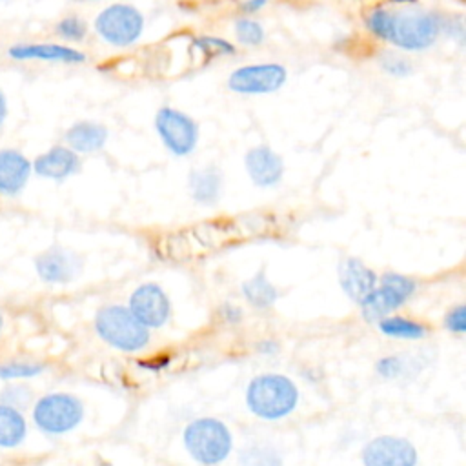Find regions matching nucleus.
I'll return each instance as SVG.
<instances>
[{
  "label": "nucleus",
  "mask_w": 466,
  "mask_h": 466,
  "mask_svg": "<svg viewBox=\"0 0 466 466\" xmlns=\"http://www.w3.org/2000/svg\"><path fill=\"white\" fill-rule=\"evenodd\" d=\"M366 24L370 31L397 47L417 51L430 47L439 35V20L433 13L422 9H373Z\"/></svg>",
  "instance_id": "nucleus-1"
},
{
  "label": "nucleus",
  "mask_w": 466,
  "mask_h": 466,
  "mask_svg": "<svg viewBox=\"0 0 466 466\" xmlns=\"http://www.w3.org/2000/svg\"><path fill=\"white\" fill-rule=\"evenodd\" d=\"M299 391L295 384L277 373H266L255 377L246 391L248 408L262 419H282L297 406Z\"/></svg>",
  "instance_id": "nucleus-2"
},
{
  "label": "nucleus",
  "mask_w": 466,
  "mask_h": 466,
  "mask_svg": "<svg viewBox=\"0 0 466 466\" xmlns=\"http://www.w3.org/2000/svg\"><path fill=\"white\" fill-rule=\"evenodd\" d=\"M184 444L197 462L211 466L222 462L229 455L231 433L224 422L211 417H202L186 426Z\"/></svg>",
  "instance_id": "nucleus-3"
},
{
  "label": "nucleus",
  "mask_w": 466,
  "mask_h": 466,
  "mask_svg": "<svg viewBox=\"0 0 466 466\" xmlns=\"http://www.w3.org/2000/svg\"><path fill=\"white\" fill-rule=\"evenodd\" d=\"M96 333L111 346L124 351H137L149 340L147 328L126 306H106L95 319Z\"/></svg>",
  "instance_id": "nucleus-4"
},
{
  "label": "nucleus",
  "mask_w": 466,
  "mask_h": 466,
  "mask_svg": "<svg viewBox=\"0 0 466 466\" xmlns=\"http://www.w3.org/2000/svg\"><path fill=\"white\" fill-rule=\"evenodd\" d=\"M82 415L80 400L67 393L42 397L33 411L36 426L46 433H66L82 420Z\"/></svg>",
  "instance_id": "nucleus-5"
},
{
  "label": "nucleus",
  "mask_w": 466,
  "mask_h": 466,
  "mask_svg": "<svg viewBox=\"0 0 466 466\" xmlns=\"http://www.w3.org/2000/svg\"><path fill=\"white\" fill-rule=\"evenodd\" d=\"M95 29L100 38L113 46H129L140 36L144 18L133 5L113 4L98 13Z\"/></svg>",
  "instance_id": "nucleus-6"
},
{
  "label": "nucleus",
  "mask_w": 466,
  "mask_h": 466,
  "mask_svg": "<svg viewBox=\"0 0 466 466\" xmlns=\"http://www.w3.org/2000/svg\"><path fill=\"white\" fill-rule=\"evenodd\" d=\"M415 291V280L399 275V273H384L380 277V286L375 288L362 302V315L368 320H380L390 311L402 306Z\"/></svg>",
  "instance_id": "nucleus-7"
},
{
  "label": "nucleus",
  "mask_w": 466,
  "mask_h": 466,
  "mask_svg": "<svg viewBox=\"0 0 466 466\" xmlns=\"http://www.w3.org/2000/svg\"><path fill=\"white\" fill-rule=\"evenodd\" d=\"M155 129L164 146L177 157L189 155L198 140V127L195 120L175 107L158 109L155 115Z\"/></svg>",
  "instance_id": "nucleus-8"
},
{
  "label": "nucleus",
  "mask_w": 466,
  "mask_h": 466,
  "mask_svg": "<svg viewBox=\"0 0 466 466\" xmlns=\"http://www.w3.org/2000/svg\"><path fill=\"white\" fill-rule=\"evenodd\" d=\"M286 69L280 64H251L235 69L229 75L228 86L240 95L273 93L286 82Z\"/></svg>",
  "instance_id": "nucleus-9"
},
{
  "label": "nucleus",
  "mask_w": 466,
  "mask_h": 466,
  "mask_svg": "<svg viewBox=\"0 0 466 466\" xmlns=\"http://www.w3.org/2000/svg\"><path fill=\"white\" fill-rule=\"evenodd\" d=\"M417 451L402 437L382 435L370 441L362 450L364 466H415Z\"/></svg>",
  "instance_id": "nucleus-10"
},
{
  "label": "nucleus",
  "mask_w": 466,
  "mask_h": 466,
  "mask_svg": "<svg viewBox=\"0 0 466 466\" xmlns=\"http://www.w3.org/2000/svg\"><path fill=\"white\" fill-rule=\"evenodd\" d=\"M129 311L146 328H158L169 317V300L160 286L147 282L138 286L129 297Z\"/></svg>",
  "instance_id": "nucleus-11"
},
{
  "label": "nucleus",
  "mask_w": 466,
  "mask_h": 466,
  "mask_svg": "<svg viewBox=\"0 0 466 466\" xmlns=\"http://www.w3.org/2000/svg\"><path fill=\"white\" fill-rule=\"evenodd\" d=\"M246 171L257 186L269 187L280 182L284 175V162L269 146H255L246 153Z\"/></svg>",
  "instance_id": "nucleus-12"
},
{
  "label": "nucleus",
  "mask_w": 466,
  "mask_h": 466,
  "mask_svg": "<svg viewBox=\"0 0 466 466\" xmlns=\"http://www.w3.org/2000/svg\"><path fill=\"white\" fill-rule=\"evenodd\" d=\"M35 266L36 273L46 282H69L78 273L80 260L62 248H51L36 257Z\"/></svg>",
  "instance_id": "nucleus-13"
},
{
  "label": "nucleus",
  "mask_w": 466,
  "mask_h": 466,
  "mask_svg": "<svg viewBox=\"0 0 466 466\" xmlns=\"http://www.w3.org/2000/svg\"><path fill=\"white\" fill-rule=\"evenodd\" d=\"M31 166L35 173L44 178L62 180L78 171L80 158L73 149L64 146H55L49 151L38 155Z\"/></svg>",
  "instance_id": "nucleus-14"
},
{
  "label": "nucleus",
  "mask_w": 466,
  "mask_h": 466,
  "mask_svg": "<svg viewBox=\"0 0 466 466\" xmlns=\"http://www.w3.org/2000/svg\"><path fill=\"white\" fill-rule=\"evenodd\" d=\"M31 162L15 149H0V193L16 195L20 193L31 175Z\"/></svg>",
  "instance_id": "nucleus-15"
},
{
  "label": "nucleus",
  "mask_w": 466,
  "mask_h": 466,
  "mask_svg": "<svg viewBox=\"0 0 466 466\" xmlns=\"http://www.w3.org/2000/svg\"><path fill=\"white\" fill-rule=\"evenodd\" d=\"M339 275L344 293L359 304L375 289L377 284V275L359 258H346Z\"/></svg>",
  "instance_id": "nucleus-16"
},
{
  "label": "nucleus",
  "mask_w": 466,
  "mask_h": 466,
  "mask_svg": "<svg viewBox=\"0 0 466 466\" xmlns=\"http://www.w3.org/2000/svg\"><path fill=\"white\" fill-rule=\"evenodd\" d=\"M9 56L15 60H47L66 64H80L86 60L84 53L60 44H18L9 49Z\"/></svg>",
  "instance_id": "nucleus-17"
},
{
  "label": "nucleus",
  "mask_w": 466,
  "mask_h": 466,
  "mask_svg": "<svg viewBox=\"0 0 466 466\" xmlns=\"http://www.w3.org/2000/svg\"><path fill=\"white\" fill-rule=\"evenodd\" d=\"M107 129L96 122H76L66 131V142L75 153H93L104 147Z\"/></svg>",
  "instance_id": "nucleus-18"
},
{
  "label": "nucleus",
  "mask_w": 466,
  "mask_h": 466,
  "mask_svg": "<svg viewBox=\"0 0 466 466\" xmlns=\"http://www.w3.org/2000/svg\"><path fill=\"white\" fill-rule=\"evenodd\" d=\"M189 191L198 204H215L220 195V173L213 167L193 171L189 175Z\"/></svg>",
  "instance_id": "nucleus-19"
},
{
  "label": "nucleus",
  "mask_w": 466,
  "mask_h": 466,
  "mask_svg": "<svg viewBox=\"0 0 466 466\" xmlns=\"http://www.w3.org/2000/svg\"><path fill=\"white\" fill-rule=\"evenodd\" d=\"M25 420L13 406L0 404V448H15L24 441Z\"/></svg>",
  "instance_id": "nucleus-20"
},
{
  "label": "nucleus",
  "mask_w": 466,
  "mask_h": 466,
  "mask_svg": "<svg viewBox=\"0 0 466 466\" xmlns=\"http://www.w3.org/2000/svg\"><path fill=\"white\" fill-rule=\"evenodd\" d=\"M242 293L255 308H268L277 300V289L262 271L242 284Z\"/></svg>",
  "instance_id": "nucleus-21"
},
{
  "label": "nucleus",
  "mask_w": 466,
  "mask_h": 466,
  "mask_svg": "<svg viewBox=\"0 0 466 466\" xmlns=\"http://www.w3.org/2000/svg\"><path fill=\"white\" fill-rule=\"evenodd\" d=\"M379 328L384 335L395 339H420L426 333V328L415 320L404 317H384L379 322Z\"/></svg>",
  "instance_id": "nucleus-22"
},
{
  "label": "nucleus",
  "mask_w": 466,
  "mask_h": 466,
  "mask_svg": "<svg viewBox=\"0 0 466 466\" xmlns=\"http://www.w3.org/2000/svg\"><path fill=\"white\" fill-rule=\"evenodd\" d=\"M240 466H282V459L269 444H249L238 455Z\"/></svg>",
  "instance_id": "nucleus-23"
},
{
  "label": "nucleus",
  "mask_w": 466,
  "mask_h": 466,
  "mask_svg": "<svg viewBox=\"0 0 466 466\" xmlns=\"http://www.w3.org/2000/svg\"><path fill=\"white\" fill-rule=\"evenodd\" d=\"M235 33H237V38L244 44H249V46H257L264 40V29L258 22L251 20V18H240L237 24H235Z\"/></svg>",
  "instance_id": "nucleus-24"
},
{
  "label": "nucleus",
  "mask_w": 466,
  "mask_h": 466,
  "mask_svg": "<svg viewBox=\"0 0 466 466\" xmlns=\"http://www.w3.org/2000/svg\"><path fill=\"white\" fill-rule=\"evenodd\" d=\"M44 370L42 364L31 362H4L0 364V379H27L35 377Z\"/></svg>",
  "instance_id": "nucleus-25"
},
{
  "label": "nucleus",
  "mask_w": 466,
  "mask_h": 466,
  "mask_svg": "<svg viewBox=\"0 0 466 466\" xmlns=\"http://www.w3.org/2000/svg\"><path fill=\"white\" fill-rule=\"evenodd\" d=\"M86 24L82 18L78 16H67V18H62L56 25V33L67 40H82L86 36Z\"/></svg>",
  "instance_id": "nucleus-26"
},
{
  "label": "nucleus",
  "mask_w": 466,
  "mask_h": 466,
  "mask_svg": "<svg viewBox=\"0 0 466 466\" xmlns=\"http://www.w3.org/2000/svg\"><path fill=\"white\" fill-rule=\"evenodd\" d=\"M195 44L208 55H233L235 53L233 44H229L224 38H217V36H198L195 40Z\"/></svg>",
  "instance_id": "nucleus-27"
},
{
  "label": "nucleus",
  "mask_w": 466,
  "mask_h": 466,
  "mask_svg": "<svg viewBox=\"0 0 466 466\" xmlns=\"http://www.w3.org/2000/svg\"><path fill=\"white\" fill-rule=\"evenodd\" d=\"M382 67L391 73V75H397V76H402V75H408L411 71L410 67V62L399 55H386L382 58Z\"/></svg>",
  "instance_id": "nucleus-28"
},
{
  "label": "nucleus",
  "mask_w": 466,
  "mask_h": 466,
  "mask_svg": "<svg viewBox=\"0 0 466 466\" xmlns=\"http://www.w3.org/2000/svg\"><path fill=\"white\" fill-rule=\"evenodd\" d=\"M444 324H446V328H448L450 331L464 333V331H466V308H464V306L453 308V309L446 315Z\"/></svg>",
  "instance_id": "nucleus-29"
},
{
  "label": "nucleus",
  "mask_w": 466,
  "mask_h": 466,
  "mask_svg": "<svg viewBox=\"0 0 466 466\" xmlns=\"http://www.w3.org/2000/svg\"><path fill=\"white\" fill-rule=\"evenodd\" d=\"M402 368H404V364H402V360L399 357H384L382 360L377 362V371L382 377H388V379L400 375Z\"/></svg>",
  "instance_id": "nucleus-30"
},
{
  "label": "nucleus",
  "mask_w": 466,
  "mask_h": 466,
  "mask_svg": "<svg viewBox=\"0 0 466 466\" xmlns=\"http://www.w3.org/2000/svg\"><path fill=\"white\" fill-rule=\"evenodd\" d=\"M266 4H268V0H248V2L242 4V11H246V13H255V11H258L260 7H264Z\"/></svg>",
  "instance_id": "nucleus-31"
},
{
  "label": "nucleus",
  "mask_w": 466,
  "mask_h": 466,
  "mask_svg": "<svg viewBox=\"0 0 466 466\" xmlns=\"http://www.w3.org/2000/svg\"><path fill=\"white\" fill-rule=\"evenodd\" d=\"M5 116H7V102H5L4 93L0 91V126H2V122L5 120Z\"/></svg>",
  "instance_id": "nucleus-32"
},
{
  "label": "nucleus",
  "mask_w": 466,
  "mask_h": 466,
  "mask_svg": "<svg viewBox=\"0 0 466 466\" xmlns=\"http://www.w3.org/2000/svg\"><path fill=\"white\" fill-rule=\"evenodd\" d=\"M2 324H4V319H2V315H0V329H2Z\"/></svg>",
  "instance_id": "nucleus-33"
}]
</instances>
